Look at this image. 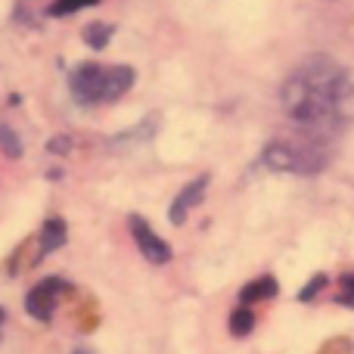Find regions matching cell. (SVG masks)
<instances>
[{"mask_svg":"<svg viewBox=\"0 0 354 354\" xmlns=\"http://www.w3.org/2000/svg\"><path fill=\"white\" fill-rule=\"evenodd\" d=\"M280 100L286 115L311 137L339 134L354 118V81L326 53L299 62L283 81Z\"/></svg>","mask_w":354,"mask_h":354,"instance_id":"obj_1","label":"cell"},{"mask_svg":"<svg viewBox=\"0 0 354 354\" xmlns=\"http://www.w3.org/2000/svg\"><path fill=\"white\" fill-rule=\"evenodd\" d=\"M68 87H72L78 103H112V100L124 97L134 87V68L131 66H100V62H81L72 75H68Z\"/></svg>","mask_w":354,"mask_h":354,"instance_id":"obj_2","label":"cell"},{"mask_svg":"<svg viewBox=\"0 0 354 354\" xmlns=\"http://www.w3.org/2000/svg\"><path fill=\"white\" fill-rule=\"evenodd\" d=\"M261 162L270 168V171L311 177V174H320L326 168V153L320 147H308V143L277 140V143H268V147H264Z\"/></svg>","mask_w":354,"mask_h":354,"instance_id":"obj_3","label":"cell"},{"mask_svg":"<svg viewBox=\"0 0 354 354\" xmlns=\"http://www.w3.org/2000/svg\"><path fill=\"white\" fill-rule=\"evenodd\" d=\"M62 292H68V283L62 280V277H47V280H41L28 295H25V311H28L35 320H41V324H50Z\"/></svg>","mask_w":354,"mask_h":354,"instance_id":"obj_4","label":"cell"},{"mask_svg":"<svg viewBox=\"0 0 354 354\" xmlns=\"http://www.w3.org/2000/svg\"><path fill=\"white\" fill-rule=\"evenodd\" d=\"M128 227H131V236H134L137 249H140V255L147 258V261H153V264H168L171 261V245H168L165 239H162L159 233H156L153 227L140 218V214H131Z\"/></svg>","mask_w":354,"mask_h":354,"instance_id":"obj_5","label":"cell"},{"mask_svg":"<svg viewBox=\"0 0 354 354\" xmlns=\"http://www.w3.org/2000/svg\"><path fill=\"white\" fill-rule=\"evenodd\" d=\"M205 189H208V174H202V177H196V180H189L187 187H183L180 193L174 196L171 208H168V221H171L174 227H180L183 221L189 218V212H193V208L202 202Z\"/></svg>","mask_w":354,"mask_h":354,"instance_id":"obj_6","label":"cell"},{"mask_svg":"<svg viewBox=\"0 0 354 354\" xmlns=\"http://www.w3.org/2000/svg\"><path fill=\"white\" fill-rule=\"evenodd\" d=\"M66 221L62 218H50L47 224L41 227V233H37L35 245H37V261H41L44 255H50V252H56L59 245H66Z\"/></svg>","mask_w":354,"mask_h":354,"instance_id":"obj_7","label":"cell"},{"mask_svg":"<svg viewBox=\"0 0 354 354\" xmlns=\"http://www.w3.org/2000/svg\"><path fill=\"white\" fill-rule=\"evenodd\" d=\"M280 292V286H277V280L270 274L264 277H255L252 283H245L243 292H239V301H243L245 308H252L255 301H264V299H274V295Z\"/></svg>","mask_w":354,"mask_h":354,"instance_id":"obj_8","label":"cell"},{"mask_svg":"<svg viewBox=\"0 0 354 354\" xmlns=\"http://www.w3.org/2000/svg\"><path fill=\"white\" fill-rule=\"evenodd\" d=\"M252 330H255V314H252V308L239 305L236 311L230 314V333H233L236 339H245Z\"/></svg>","mask_w":354,"mask_h":354,"instance_id":"obj_9","label":"cell"},{"mask_svg":"<svg viewBox=\"0 0 354 354\" xmlns=\"http://www.w3.org/2000/svg\"><path fill=\"white\" fill-rule=\"evenodd\" d=\"M112 31H115V28H112V25H103V22L87 25V28H84V44L91 50H103L106 44L112 41Z\"/></svg>","mask_w":354,"mask_h":354,"instance_id":"obj_10","label":"cell"},{"mask_svg":"<svg viewBox=\"0 0 354 354\" xmlns=\"http://www.w3.org/2000/svg\"><path fill=\"white\" fill-rule=\"evenodd\" d=\"M75 320H78V326H81V330H84V333L97 330V324H100L97 305H93L91 299H87V301H81V305H78V311H75Z\"/></svg>","mask_w":354,"mask_h":354,"instance_id":"obj_11","label":"cell"},{"mask_svg":"<svg viewBox=\"0 0 354 354\" xmlns=\"http://www.w3.org/2000/svg\"><path fill=\"white\" fill-rule=\"evenodd\" d=\"M100 0H53L50 3V16H72L78 10H87V6H97Z\"/></svg>","mask_w":354,"mask_h":354,"instance_id":"obj_12","label":"cell"},{"mask_svg":"<svg viewBox=\"0 0 354 354\" xmlns=\"http://www.w3.org/2000/svg\"><path fill=\"white\" fill-rule=\"evenodd\" d=\"M0 149H3L6 156H12V159H19V156H22V143H19V137L12 134L3 122H0Z\"/></svg>","mask_w":354,"mask_h":354,"instance_id":"obj_13","label":"cell"},{"mask_svg":"<svg viewBox=\"0 0 354 354\" xmlns=\"http://www.w3.org/2000/svg\"><path fill=\"white\" fill-rule=\"evenodd\" d=\"M317 354H354V342L348 336H336V339H326L324 345L317 348Z\"/></svg>","mask_w":354,"mask_h":354,"instance_id":"obj_14","label":"cell"},{"mask_svg":"<svg viewBox=\"0 0 354 354\" xmlns=\"http://www.w3.org/2000/svg\"><path fill=\"white\" fill-rule=\"evenodd\" d=\"M326 283H330V277H326V274H314V277H311V283H308L305 289H299V301H311V299H317V295L326 289Z\"/></svg>","mask_w":354,"mask_h":354,"instance_id":"obj_15","label":"cell"},{"mask_svg":"<svg viewBox=\"0 0 354 354\" xmlns=\"http://www.w3.org/2000/svg\"><path fill=\"white\" fill-rule=\"evenodd\" d=\"M342 289H339V305H345V308H354V274H342Z\"/></svg>","mask_w":354,"mask_h":354,"instance_id":"obj_16","label":"cell"},{"mask_svg":"<svg viewBox=\"0 0 354 354\" xmlns=\"http://www.w3.org/2000/svg\"><path fill=\"white\" fill-rule=\"evenodd\" d=\"M68 149H72V140H68V137H53V140L47 143V153H56V156L68 153Z\"/></svg>","mask_w":354,"mask_h":354,"instance_id":"obj_17","label":"cell"},{"mask_svg":"<svg viewBox=\"0 0 354 354\" xmlns=\"http://www.w3.org/2000/svg\"><path fill=\"white\" fill-rule=\"evenodd\" d=\"M72 354H93V351H91V348H75Z\"/></svg>","mask_w":354,"mask_h":354,"instance_id":"obj_18","label":"cell"},{"mask_svg":"<svg viewBox=\"0 0 354 354\" xmlns=\"http://www.w3.org/2000/svg\"><path fill=\"white\" fill-rule=\"evenodd\" d=\"M3 317H6V311H3V308H0V326H3Z\"/></svg>","mask_w":354,"mask_h":354,"instance_id":"obj_19","label":"cell"}]
</instances>
